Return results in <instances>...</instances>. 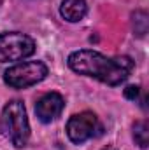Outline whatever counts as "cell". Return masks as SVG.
Segmentation results:
<instances>
[{
    "mask_svg": "<svg viewBox=\"0 0 149 150\" xmlns=\"http://www.w3.org/2000/svg\"><path fill=\"white\" fill-rule=\"evenodd\" d=\"M139 93H140V87H139V86H128V87L125 89V98L135 101V100L139 98Z\"/></svg>",
    "mask_w": 149,
    "mask_h": 150,
    "instance_id": "30bf717a",
    "label": "cell"
},
{
    "mask_svg": "<svg viewBox=\"0 0 149 150\" xmlns=\"http://www.w3.org/2000/svg\"><path fill=\"white\" fill-rule=\"evenodd\" d=\"M133 140L140 149H148L149 145V126L148 120H137L133 124Z\"/></svg>",
    "mask_w": 149,
    "mask_h": 150,
    "instance_id": "ba28073f",
    "label": "cell"
},
{
    "mask_svg": "<svg viewBox=\"0 0 149 150\" xmlns=\"http://www.w3.org/2000/svg\"><path fill=\"white\" fill-rule=\"evenodd\" d=\"M69 68L79 75L91 77L107 86L123 84L133 72V59L130 56L109 58L93 49H79L69 54Z\"/></svg>",
    "mask_w": 149,
    "mask_h": 150,
    "instance_id": "6da1fadb",
    "label": "cell"
},
{
    "mask_svg": "<svg viewBox=\"0 0 149 150\" xmlns=\"http://www.w3.org/2000/svg\"><path fill=\"white\" fill-rule=\"evenodd\" d=\"M35 40L21 32L0 33V63L21 61L35 52Z\"/></svg>",
    "mask_w": 149,
    "mask_h": 150,
    "instance_id": "277c9868",
    "label": "cell"
},
{
    "mask_svg": "<svg viewBox=\"0 0 149 150\" xmlns=\"http://www.w3.org/2000/svg\"><path fill=\"white\" fill-rule=\"evenodd\" d=\"M49 74L44 61H23L4 72V82L12 89H27L42 82Z\"/></svg>",
    "mask_w": 149,
    "mask_h": 150,
    "instance_id": "3957f363",
    "label": "cell"
},
{
    "mask_svg": "<svg viewBox=\"0 0 149 150\" xmlns=\"http://www.w3.org/2000/svg\"><path fill=\"white\" fill-rule=\"evenodd\" d=\"M0 131L16 149H23L30 140V122L25 103L19 100L9 101L0 115Z\"/></svg>",
    "mask_w": 149,
    "mask_h": 150,
    "instance_id": "7a4b0ae2",
    "label": "cell"
},
{
    "mask_svg": "<svg viewBox=\"0 0 149 150\" xmlns=\"http://www.w3.org/2000/svg\"><path fill=\"white\" fill-rule=\"evenodd\" d=\"M69 140L75 145H82L84 142L98 136L102 133V124L98 122V117L93 112H81L74 113L65 126Z\"/></svg>",
    "mask_w": 149,
    "mask_h": 150,
    "instance_id": "5b68a950",
    "label": "cell"
},
{
    "mask_svg": "<svg viewBox=\"0 0 149 150\" xmlns=\"http://www.w3.org/2000/svg\"><path fill=\"white\" fill-rule=\"evenodd\" d=\"M60 14L69 23H79L88 14L86 0H63L60 5Z\"/></svg>",
    "mask_w": 149,
    "mask_h": 150,
    "instance_id": "52a82bcc",
    "label": "cell"
},
{
    "mask_svg": "<svg viewBox=\"0 0 149 150\" xmlns=\"http://www.w3.org/2000/svg\"><path fill=\"white\" fill-rule=\"evenodd\" d=\"M132 19H133V32L139 37H144L148 32V14L144 11H137V12H133Z\"/></svg>",
    "mask_w": 149,
    "mask_h": 150,
    "instance_id": "9c48e42d",
    "label": "cell"
},
{
    "mask_svg": "<svg viewBox=\"0 0 149 150\" xmlns=\"http://www.w3.org/2000/svg\"><path fill=\"white\" fill-rule=\"evenodd\" d=\"M65 108V100L60 93H46L42 94L35 103V115L40 122L49 124L58 119Z\"/></svg>",
    "mask_w": 149,
    "mask_h": 150,
    "instance_id": "8992f818",
    "label": "cell"
},
{
    "mask_svg": "<svg viewBox=\"0 0 149 150\" xmlns=\"http://www.w3.org/2000/svg\"><path fill=\"white\" fill-rule=\"evenodd\" d=\"M102 150H117V149H114V147H104Z\"/></svg>",
    "mask_w": 149,
    "mask_h": 150,
    "instance_id": "8fae6325",
    "label": "cell"
}]
</instances>
